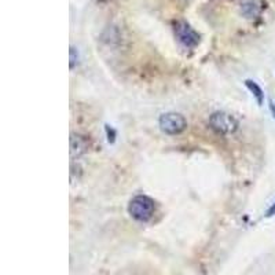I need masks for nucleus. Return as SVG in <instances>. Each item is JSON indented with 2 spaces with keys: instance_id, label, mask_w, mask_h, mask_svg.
<instances>
[{
  "instance_id": "obj_4",
  "label": "nucleus",
  "mask_w": 275,
  "mask_h": 275,
  "mask_svg": "<svg viewBox=\"0 0 275 275\" xmlns=\"http://www.w3.org/2000/svg\"><path fill=\"white\" fill-rule=\"evenodd\" d=\"M210 124L215 130H218L219 132H224V134L236 131L237 128V121L234 117L226 113H215L210 117Z\"/></svg>"
},
{
  "instance_id": "obj_2",
  "label": "nucleus",
  "mask_w": 275,
  "mask_h": 275,
  "mask_svg": "<svg viewBox=\"0 0 275 275\" xmlns=\"http://www.w3.org/2000/svg\"><path fill=\"white\" fill-rule=\"evenodd\" d=\"M158 125L166 135H179L187 128V121L180 113H164L158 118Z\"/></svg>"
},
{
  "instance_id": "obj_1",
  "label": "nucleus",
  "mask_w": 275,
  "mask_h": 275,
  "mask_svg": "<svg viewBox=\"0 0 275 275\" xmlns=\"http://www.w3.org/2000/svg\"><path fill=\"white\" fill-rule=\"evenodd\" d=\"M154 210H156V205L154 201L147 196H135L130 201L128 205V212L132 218L138 220V222L146 223L150 219L153 218Z\"/></svg>"
},
{
  "instance_id": "obj_7",
  "label": "nucleus",
  "mask_w": 275,
  "mask_h": 275,
  "mask_svg": "<svg viewBox=\"0 0 275 275\" xmlns=\"http://www.w3.org/2000/svg\"><path fill=\"white\" fill-rule=\"evenodd\" d=\"M274 214H275V205L272 206V208L270 209V212H268V215H274Z\"/></svg>"
},
{
  "instance_id": "obj_3",
  "label": "nucleus",
  "mask_w": 275,
  "mask_h": 275,
  "mask_svg": "<svg viewBox=\"0 0 275 275\" xmlns=\"http://www.w3.org/2000/svg\"><path fill=\"white\" fill-rule=\"evenodd\" d=\"M175 35L182 46L190 50L200 43V35L184 21H178L175 24Z\"/></svg>"
},
{
  "instance_id": "obj_5",
  "label": "nucleus",
  "mask_w": 275,
  "mask_h": 275,
  "mask_svg": "<svg viewBox=\"0 0 275 275\" xmlns=\"http://www.w3.org/2000/svg\"><path fill=\"white\" fill-rule=\"evenodd\" d=\"M246 86H248L249 90H250V91L253 92L255 98H256V99H258L259 103L262 105L263 101H264V94H263L262 88L259 87L258 84L255 83V81H250V80H248V81H246Z\"/></svg>"
},
{
  "instance_id": "obj_6",
  "label": "nucleus",
  "mask_w": 275,
  "mask_h": 275,
  "mask_svg": "<svg viewBox=\"0 0 275 275\" xmlns=\"http://www.w3.org/2000/svg\"><path fill=\"white\" fill-rule=\"evenodd\" d=\"M270 109H271V112H272V116H274V118H275V103H272V102H271Z\"/></svg>"
}]
</instances>
